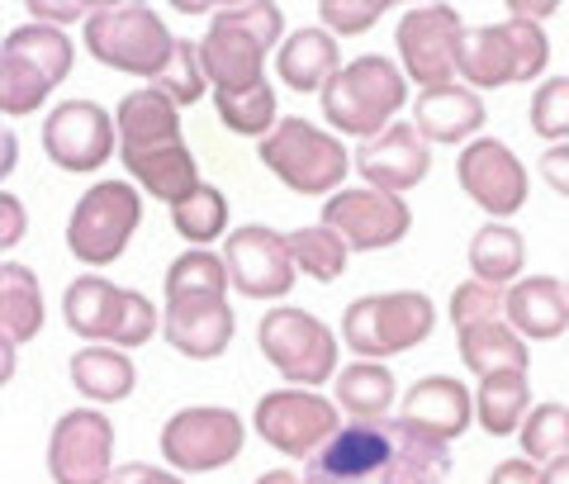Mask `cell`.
<instances>
[{
	"label": "cell",
	"mask_w": 569,
	"mask_h": 484,
	"mask_svg": "<svg viewBox=\"0 0 569 484\" xmlns=\"http://www.w3.org/2000/svg\"><path fill=\"white\" fill-rule=\"evenodd\" d=\"M451 442L408 418H351L323 452L309 456L305 484H447Z\"/></svg>",
	"instance_id": "1"
},
{
	"label": "cell",
	"mask_w": 569,
	"mask_h": 484,
	"mask_svg": "<svg viewBox=\"0 0 569 484\" xmlns=\"http://www.w3.org/2000/svg\"><path fill=\"white\" fill-rule=\"evenodd\" d=\"M119 124V157L129 176L162 205H181L200 190V167H194V152L181 138V110L152 86L129 91L114 110Z\"/></svg>",
	"instance_id": "2"
},
{
	"label": "cell",
	"mask_w": 569,
	"mask_h": 484,
	"mask_svg": "<svg viewBox=\"0 0 569 484\" xmlns=\"http://www.w3.org/2000/svg\"><path fill=\"white\" fill-rule=\"evenodd\" d=\"M280 33H284V20H280V6H271V0L219 6L200 43L209 86L213 91H247V86H257L266 52L280 43Z\"/></svg>",
	"instance_id": "3"
},
{
	"label": "cell",
	"mask_w": 569,
	"mask_h": 484,
	"mask_svg": "<svg viewBox=\"0 0 569 484\" xmlns=\"http://www.w3.org/2000/svg\"><path fill=\"white\" fill-rule=\"evenodd\" d=\"M408 105V77L395 58L385 52H361L347 62L323 91V119L347 138H380L395 115Z\"/></svg>",
	"instance_id": "4"
},
{
	"label": "cell",
	"mask_w": 569,
	"mask_h": 484,
	"mask_svg": "<svg viewBox=\"0 0 569 484\" xmlns=\"http://www.w3.org/2000/svg\"><path fill=\"white\" fill-rule=\"evenodd\" d=\"M62 323L77 337H86L91 347H142L152 343L157 328H162V314L157 304L138 290H123V285L104 280V276H77L62 295Z\"/></svg>",
	"instance_id": "5"
},
{
	"label": "cell",
	"mask_w": 569,
	"mask_h": 484,
	"mask_svg": "<svg viewBox=\"0 0 569 484\" xmlns=\"http://www.w3.org/2000/svg\"><path fill=\"white\" fill-rule=\"evenodd\" d=\"M77 62V48L52 24H20L0 39V110L10 119H24L43 110L52 86H62Z\"/></svg>",
	"instance_id": "6"
},
{
	"label": "cell",
	"mask_w": 569,
	"mask_h": 484,
	"mask_svg": "<svg viewBox=\"0 0 569 484\" xmlns=\"http://www.w3.org/2000/svg\"><path fill=\"white\" fill-rule=\"evenodd\" d=\"M176 43L162 14L152 6H123V0H104L96 6V14L86 20V52L110 67V71H129V77H148L157 81L167 71V62L176 58Z\"/></svg>",
	"instance_id": "7"
},
{
	"label": "cell",
	"mask_w": 569,
	"mask_h": 484,
	"mask_svg": "<svg viewBox=\"0 0 569 484\" xmlns=\"http://www.w3.org/2000/svg\"><path fill=\"white\" fill-rule=\"evenodd\" d=\"M257 152H261V167L295 195H328L332 200L351 171V152L342 148V138L323 134L318 124L299 115H284L276 124V134L261 138Z\"/></svg>",
	"instance_id": "8"
},
{
	"label": "cell",
	"mask_w": 569,
	"mask_h": 484,
	"mask_svg": "<svg viewBox=\"0 0 569 484\" xmlns=\"http://www.w3.org/2000/svg\"><path fill=\"white\" fill-rule=\"evenodd\" d=\"M437 328V304L422 290L399 295H366L351 299L342 314V343L361 356V362H385V356L413 352Z\"/></svg>",
	"instance_id": "9"
},
{
	"label": "cell",
	"mask_w": 569,
	"mask_h": 484,
	"mask_svg": "<svg viewBox=\"0 0 569 484\" xmlns=\"http://www.w3.org/2000/svg\"><path fill=\"white\" fill-rule=\"evenodd\" d=\"M550 62V39L541 24L503 20V24H479L460 43V77L470 91H498V86L537 81Z\"/></svg>",
	"instance_id": "10"
},
{
	"label": "cell",
	"mask_w": 569,
	"mask_h": 484,
	"mask_svg": "<svg viewBox=\"0 0 569 484\" xmlns=\"http://www.w3.org/2000/svg\"><path fill=\"white\" fill-rule=\"evenodd\" d=\"M142 224V195L129 181H100L77 200L67 219V253L86 266H114Z\"/></svg>",
	"instance_id": "11"
},
{
	"label": "cell",
	"mask_w": 569,
	"mask_h": 484,
	"mask_svg": "<svg viewBox=\"0 0 569 484\" xmlns=\"http://www.w3.org/2000/svg\"><path fill=\"white\" fill-rule=\"evenodd\" d=\"M257 343L266 362L299 389H313L337 375V333L309 309H295V304L266 309V318L257 323Z\"/></svg>",
	"instance_id": "12"
},
{
	"label": "cell",
	"mask_w": 569,
	"mask_h": 484,
	"mask_svg": "<svg viewBox=\"0 0 569 484\" xmlns=\"http://www.w3.org/2000/svg\"><path fill=\"white\" fill-rule=\"evenodd\" d=\"M252 427L271 452L309 461L342 433V414H337V399H323L313 389H271L257 399Z\"/></svg>",
	"instance_id": "13"
},
{
	"label": "cell",
	"mask_w": 569,
	"mask_h": 484,
	"mask_svg": "<svg viewBox=\"0 0 569 484\" xmlns=\"http://www.w3.org/2000/svg\"><path fill=\"white\" fill-rule=\"evenodd\" d=\"M466 24H460L456 6H413L403 10L395 29L399 43V67L408 81H418L422 91H441L460 77V43H466Z\"/></svg>",
	"instance_id": "14"
},
{
	"label": "cell",
	"mask_w": 569,
	"mask_h": 484,
	"mask_svg": "<svg viewBox=\"0 0 569 484\" xmlns=\"http://www.w3.org/2000/svg\"><path fill=\"white\" fill-rule=\"evenodd\" d=\"M247 442V423L233 408H181L162 427V456L176 475H209L233 465Z\"/></svg>",
	"instance_id": "15"
},
{
	"label": "cell",
	"mask_w": 569,
	"mask_h": 484,
	"mask_svg": "<svg viewBox=\"0 0 569 484\" xmlns=\"http://www.w3.org/2000/svg\"><path fill=\"white\" fill-rule=\"evenodd\" d=\"M114 423L100 408H67L48 433L52 484H110L114 480Z\"/></svg>",
	"instance_id": "16"
},
{
	"label": "cell",
	"mask_w": 569,
	"mask_h": 484,
	"mask_svg": "<svg viewBox=\"0 0 569 484\" xmlns=\"http://www.w3.org/2000/svg\"><path fill=\"white\" fill-rule=\"evenodd\" d=\"M114 148H119V124L96 100H62L43 119V152L52 167H62L71 176L104 167Z\"/></svg>",
	"instance_id": "17"
},
{
	"label": "cell",
	"mask_w": 569,
	"mask_h": 484,
	"mask_svg": "<svg viewBox=\"0 0 569 484\" xmlns=\"http://www.w3.org/2000/svg\"><path fill=\"white\" fill-rule=\"evenodd\" d=\"M318 224L342 233L351 253H385V247L408 238L413 209L403 205V195H389L376 186H347L323 205V219Z\"/></svg>",
	"instance_id": "18"
},
{
	"label": "cell",
	"mask_w": 569,
	"mask_h": 484,
	"mask_svg": "<svg viewBox=\"0 0 569 484\" xmlns=\"http://www.w3.org/2000/svg\"><path fill=\"white\" fill-rule=\"evenodd\" d=\"M228 280L247 299H284L295 290V253H290V233H276L266 224H247L238 233H228L223 243Z\"/></svg>",
	"instance_id": "19"
},
{
	"label": "cell",
	"mask_w": 569,
	"mask_h": 484,
	"mask_svg": "<svg viewBox=\"0 0 569 484\" xmlns=\"http://www.w3.org/2000/svg\"><path fill=\"white\" fill-rule=\"evenodd\" d=\"M456 181L470 200L489 214V219H512L527 195H531V181H527V167L522 157L498 138H475L460 148L456 157Z\"/></svg>",
	"instance_id": "20"
},
{
	"label": "cell",
	"mask_w": 569,
	"mask_h": 484,
	"mask_svg": "<svg viewBox=\"0 0 569 484\" xmlns=\"http://www.w3.org/2000/svg\"><path fill=\"white\" fill-rule=\"evenodd\" d=\"M356 171H361L366 186L389 190V195H403L427 181L432 171V152H427V138L413 129V124H389L380 138L361 142L356 152Z\"/></svg>",
	"instance_id": "21"
},
{
	"label": "cell",
	"mask_w": 569,
	"mask_h": 484,
	"mask_svg": "<svg viewBox=\"0 0 569 484\" xmlns=\"http://www.w3.org/2000/svg\"><path fill=\"white\" fill-rule=\"evenodd\" d=\"M162 333L190 362H219L238 333V318L228 299H167Z\"/></svg>",
	"instance_id": "22"
},
{
	"label": "cell",
	"mask_w": 569,
	"mask_h": 484,
	"mask_svg": "<svg viewBox=\"0 0 569 484\" xmlns=\"http://www.w3.org/2000/svg\"><path fill=\"white\" fill-rule=\"evenodd\" d=\"M399 418H408L413 427H422V433H432L441 442H456L475 418V394L456 375H422L418 385H408Z\"/></svg>",
	"instance_id": "23"
},
{
	"label": "cell",
	"mask_w": 569,
	"mask_h": 484,
	"mask_svg": "<svg viewBox=\"0 0 569 484\" xmlns=\"http://www.w3.org/2000/svg\"><path fill=\"white\" fill-rule=\"evenodd\" d=\"M485 96L470 91V86H441V91H422L413 105V129L437 142V148H451V142H475L485 129Z\"/></svg>",
	"instance_id": "24"
},
{
	"label": "cell",
	"mask_w": 569,
	"mask_h": 484,
	"mask_svg": "<svg viewBox=\"0 0 569 484\" xmlns=\"http://www.w3.org/2000/svg\"><path fill=\"white\" fill-rule=\"evenodd\" d=\"M503 318L518 328L527 343H550L569 333V285L556 276H522L508 285Z\"/></svg>",
	"instance_id": "25"
},
{
	"label": "cell",
	"mask_w": 569,
	"mask_h": 484,
	"mask_svg": "<svg viewBox=\"0 0 569 484\" xmlns=\"http://www.w3.org/2000/svg\"><path fill=\"white\" fill-rule=\"evenodd\" d=\"M337 71H342V52H337V39L323 24L295 29L276 52V77L299 96L328 91V81L337 77Z\"/></svg>",
	"instance_id": "26"
},
{
	"label": "cell",
	"mask_w": 569,
	"mask_h": 484,
	"mask_svg": "<svg viewBox=\"0 0 569 484\" xmlns=\"http://www.w3.org/2000/svg\"><path fill=\"white\" fill-rule=\"evenodd\" d=\"M456 352H460V366H466L470 375H479V381H485V375H498V371H527V366H531L527 337L512 328L508 318L460 328Z\"/></svg>",
	"instance_id": "27"
},
{
	"label": "cell",
	"mask_w": 569,
	"mask_h": 484,
	"mask_svg": "<svg viewBox=\"0 0 569 484\" xmlns=\"http://www.w3.org/2000/svg\"><path fill=\"white\" fill-rule=\"evenodd\" d=\"M67 375H71V385H77V394H86L96 408L129 399V394L138 389V371H133L123 347H81L77 356H71Z\"/></svg>",
	"instance_id": "28"
},
{
	"label": "cell",
	"mask_w": 569,
	"mask_h": 484,
	"mask_svg": "<svg viewBox=\"0 0 569 484\" xmlns=\"http://www.w3.org/2000/svg\"><path fill=\"white\" fill-rule=\"evenodd\" d=\"M531 414V381L527 371H498L485 375L475 389V423L489 437H512L522 433V423Z\"/></svg>",
	"instance_id": "29"
},
{
	"label": "cell",
	"mask_w": 569,
	"mask_h": 484,
	"mask_svg": "<svg viewBox=\"0 0 569 484\" xmlns=\"http://www.w3.org/2000/svg\"><path fill=\"white\" fill-rule=\"evenodd\" d=\"M43 290H39V276L20 261H6L0 266V333H6L10 347L29 343V337L43 333Z\"/></svg>",
	"instance_id": "30"
},
{
	"label": "cell",
	"mask_w": 569,
	"mask_h": 484,
	"mask_svg": "<svg viewBox=\"0 0 569 484\" xmlns=\"http://www.w3.org/2000/svg\"><path fill=\"white\" fill-rule=\"evenodd\" d=\"M332 399L351 418H385L395 408V375L385 362H356L332 375Z\"/></svg>",
	"instance_id": "31"
},
{
	"label": "cell",
	"mask_w": 569,
	"mask_h": 484,
	"mask_svg": "<svg viewBox=\"0 0 569 484\" xmlns=\"http://www.w3.org/2000/svg\"><path fill=\"white\" fill-rule=\"evenodd\" d=\"M522 266H527V238L512 224H485L470 238V271L475 280H489L498 290L522 280Z\"/></svg>",
	"instance_id": "32"
},
{
	"label": "cell",
	"mask_w": 569,
	"mask_h": 484,
	"mask_svg": "<svg viewBox=\"0 0 569 484\" xmlns=\"http://www.w3.org/2000/svg\"><path fill=\"white\" fill-rule=\"evenodd\" d=\"M213 110H219L223 129L238 134V138H271L276 134V86L271 81H257L247 91H213Z\"/></svg>",
	"instance_id": "33"
},
{
	"label": "cell",
	"mask_w": 569,
	"mask_h": 484,
	"mask_svg": "<svg viewBox=\"0 0 569 484\" xmlns=\"http://www.w3.org/2000/svg\"><path fill=\"white\" fill-rule=\"evenodd\" d=\"M290 253H295V266H299V271H305L309 280L332 285V280H342L351 247H347V238H342L337 228L309 224V228H295V233H290Z\"/></svg>",
	"instance_id": "34"
},
{
	"label": "cell",
	"mask_w": 569,
	"mask_h": 484,
	"mask_svg": "<svg viewBox=\"0 0 569 484\" xmlns=\"http://www.w3.org/2000/svg\"><path fill=\"white\" fill-rule=\"evenodd\" d=\"M228 285H233L228 280V261L213 257L209 247H190V253L171 261L162 290L167 299H223Z\"/></svg>",
	"instance_id": "35"
},
{
	"label": "cell",
	"mask_w": 569,
	"mask_h": 484,
	"mask_svg": "<svg viewBox=\"0 0 569 484\" xmlns=\"http://www.w3.org/2000/svg\"><path fill=\"white\" fill-rule=\"evenodd\" d=\"M171 224H176V233H181L190 247H209L213 238H223V233H228V200H223V190L200 186L190 200L171 205Z\"/></svg>",
	"instance_id": "36"
},
{
	"label": "cell",
	"mask_w": 569,
	"mask_h": 484,
	"mask_svg": "<svg viewBox=\"0 0 569 484\" xmlns=\"http://www.w3.org/2000/svg\"><path fill=\"white\" fill-rule=\"evenodd\" d=\"M518 437H522V456L537 461V465H550V461L569 456V408L556 404V399L537 404V408L527 414V423H522Z\"/></svg>",
	"instance_id": "37"
},
{
	"label": "cell",
	"mask_w": 569,
	"mask_h": 484,
	"mask_svg": "<svg viewBox=\"0 0 569 484\" xmlns=\"http://www.w3.org/2000/svg\"><path fill=\"white\" fill-rule=\"evenodd\" d=\"M204 58H200V43H190V39H181L176 43V58L167 62V71L162 77L152 81V91H162L176 110H181V105H194L204 96Z\"/></svg>",
	"instance_id": "38"
},
{
	"label": "cell",
	"mask_w": 569,
	"mask_h": 484,
	"mask_svg": "<svg viewBox=\"0 0 569 484\" xmlns=\"http://www.w3.org/2000/svg\"><path fill=\"white\" fill-rule=\"evenodd\" d=\"M531 134L546 142H569V77H550L531 96Z\"/></svg>",
	"instance_id": "39"
},
{
	"label": "cell",
	"mask_w": 569,
	"mask_h": 484,
	"mask_svg": "<svg viewBox=\"0 0 569 484\" xmlns=\"http://www.w3.org/2000/svg\"><path fill=\"white\" fill-rule=\"evenodd\" d=\"M503 304H508V290H498L489 280H460L451 290V323L456 333L460 328H475V323H498L503 318Z\"/></svg>",
	"instance_id": "40"
},
{
	"label": "cell",
	"mask_w": 569,
	"mask_h": 484,
	"mask_svg": "<svg viewBox=\"0 0 569 484\" xmlns=\"http://www.w3.org/2000/svg\"><path fill=\"white\" fill-rule=\"evenodd\" d=\"M385 14H389L385 0H323V6H318V20H323V29L332 33V39L376 29Z\"/></svg>",
	"instance_id": "41"
},
{
	"label": "cell",
	"mask_w": 569,
	"mask_h": 484,
	"mask_svg": "<svg viewBox=\"0 0 569 484\" xmlns=\"http://www.w3.org/2000/svg\"><path fill=\"white\" fill-rule=\"evenodd\" d=\"M91 14H96V6H81V0H62V6H52V0H29V20L33 24H52V29L91 20Z\"/></svg>",
	"instance_id": "42"
},
{
	"label": "cell",
	"mask_w": 569,
	"mask_h": 484,
	"mask_svg": "<svg viewBox=\"0 0 569 484\" xmlns=\"http://www.w3.org/2000/svg\"><path fill=\"white\" fill-rule=\"evenodd\" d=\"M489 484H546V465L527 461V456H518V461H498V465H493V475H489Z\"/></svg>",
	"instance_id": "43"
},
{
	"label": "cell",
	"mask_w": 569,
	"mask_h": 484,
	"mask_svg": "<svg viewBox=\"0 0 569 484\" xmlns=\"http://www.w3.org/2000/svg\"><path fill=\"white\" fill-rule=\"evenodd\" d=\"M541 181L569 200V142H560V148H546V152H541Z\"/></svg>",
	"instance_id": "44"
},
{
	"label": "cell",
	"mask_w": 569,
	"mask_h": 484,
	"mask_svg": "<svg viewBox=\"0 0 569 484\" xmlns=\"http://www.w3.org/2000/svg\"><path fill=\"white\" fill-rule=\"evenodd\" d=\"M0 219H6V228H0V247H6V253H10V247H14V243H20L24 233H29V214H24V205L14 200L10 190L0 195Z\"/></svg>",
	"instance_id": "45"
},
{
	"label": "cell",
	"mask_w": 569,
	"mask_h": 484,
	"mask_svg": "<svg viewBox=\"0 0 569 484\" xmlns=\"http://www.w3.org/2000/svg\"><path fill=\"white\" fill-rule=\"evenodd\" d=\"M110 484H186V480H181V475H171V471H162V465L129 461V465H119Z\"/></svg>",
	"instance_id": "46"
},
{
	"label": "cell",
	"mask_w": 569,
	"mask_h": 484,
	"mask_svg": "<svg viewBox=\"0 0 569 484\" xmlns=\"http://www.w3.org/2000/svg\"><path fill=\"white\" fill-rule=\"evenodd\" d=\"M560 6L556 0H508V20H527V24H546L556 20Z\"/></svg>",
	"instance_id": "47"
},
{
	"label": "cell",
	"mask_w": 569,
	"mask_h": 484,
	"mask_svg": "<svg viewBox=\"0 0 569 484\" xmlns=\"http://www.w3.org/2000/svg\"><path fill=\"white\" fill-rule=\"evenodd\" d=\"M546 484H569V456H560V461L546 465Z\"/></svg>",
	"instance_id": "48"
},
{
	"label": "cell",
	"mask_w": 569,
	"mask_h": 484,
	"mask_svg": "<svg viewBox=\"0 0 569 484\" xmlns=\"http://www.w3.org/2000/svg\"><path fill=\"white\" fill-rule=\"evenodd\" d=\"M257 484H305V475H290V471H266V475H257Z\"/></svg>",
	"instance_id": "49"
},
{
	"label": "cell",
	"mask_w": 569,
	"mask_h": 484,
	"mask_svg": "<svg viewBox=\"0 0 569 484\" xmlns=\"http://www.w3.org/2000/svg\"><path fill=\"white\" fill-rule=\"evenodd\" d=\"M0 148H6V171H10V167H14V134L0 138Z\"/></svg>",
	"instance_id": "50"
},
{
	"label": "cell",
	"mask_w": 569,
	"mask_h": 484,
	"mask_svg": "<svg viewBox=\"0 0 569 484\" xmlns=\"http://www.w3.org/2000/svg\"><path fill=\"white\" fill-rule=\"evenodd\" d=\"M565 285H569V280H565Z\"/></svg>",
	"instance_id": "51"
}]
</instances>
